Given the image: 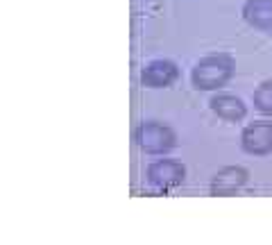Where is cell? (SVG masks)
I'll return each instance as SVG.
<instances>
[{"instance_id": "1", "label": "cell", "mask_w": 272, "mask_h": 245, "mask_svg": "<svg viewBox=\"0 0 272 245\" xmlns=\"http://www.w3.org/2000/svg\"><path fill=\"white\" fill-rule=\"evenodd\" d=\"M234 75H236L234 57L227 53H218L195 61L191 71V82L197 91H220Z\"/></svg>"}, {"instance_id": "2", "label": "cell", "mask_w": 272, "mask_h": 245, "mask_svg": "<svg viewBox=\"0 0 272 245\" xmlns=\"http://www.w3.org/2000/svg\"><path fill=\"white\" fill-rule=\"evenodd\" d=\"M134 143L143 154L164 157L177 145V134L170 125L159 121H145L134 129Z\"/></svg>"}, {"instance_id": "3", "label": "cell", "mask_w": 272, "mask_h": 245, "mask_svg": "<svg viewBox=\"0 0 272 245\" xmlns=\"http://www.w3.org/2000/svg\"><path fill=\"white\" fill-rule=\"evenodd\" d=\"M145 175L156 191H175L186 182V166L175 159H156L148 166Z\"/></svg>"}, {"instance_id": "4", "label": "cell", "mask_w": 272, "mask_h": 245, "mask_svg": "<svg viewBox=\"0 0 272 245\" xmlns=\"http://www.w3.org/2000/svg\"><path fill=\"white\" fill-rule=\"evenodd\" d=\"M240 148L245 154L252 157H265L272 152V123L254 121L245 125L240 132Z\"/></svg>"}, {"instance_id": "5", "label": "cell", "mask_w": 272, "mask_h": 245, "mask_svg": "<svg viewBox=\"0 0 272 245\" xmlns=\"http://www.w3.org/2000/svg\"><path fill=\"white\" fill-rule=\"evenodd\" d=\"M139 80L145 88H168L179 80V69L170 59H152L141 71Z\"/></svg>"}, {"instance_id": "6", "label": "cell", "mask_w": 272, "mask_h": 245, "mask_svg": "<svg viewBox=\"0 0 272 245\" xmlns=\"http://www.w3.org/2000/svg\"><path fill=\"white\" fill-rule=\"evenodd\" d=\"M250 173L243 166H224L216 175L211 177V184H209V193L211 195H234L247 184Z\"/></svg>"}, {"instance_id": "7", "label": "cell", "mask_w": 272, "mask_h": 245, "mask_svg": "<svg viewBox=\"0 0 272 245\" xmlns=\"http://www.w3.org/2000/svg\"><path fill=\"white\" fill-rule=\"evenodd\" d=\"M209 107L224 123H240L247 116V105L243 102V98L234 96V93H213Z\"/></svg>"}, {"instance_id": "8", "label": "cell", "mask_w": 272, "mask_h": 245, "mask_svg": "<svg viewBox=\"0 0 272 245\" xmlns=\"http://www.w3.org/2000/svg\"><path fill=\"white\" fill-rule=\"evenodd\" d=\"M240 14L250 28L272 34V0H245Z\"/></svg>"}, {"instance_id": "9", "label": "cell", "mask_w": 272, "mask_h": 245, "mask_svg": "<svg viewBox=\"0 0 272 245\" xmlns=\"http://www.w3.org/2000/svg\"><path fill=\"white\" fill-rule=\"evenodd\" d=\"M252 105L259 114L272 118V80H263L252 93Z\"/></svg>"}]
</instances>
